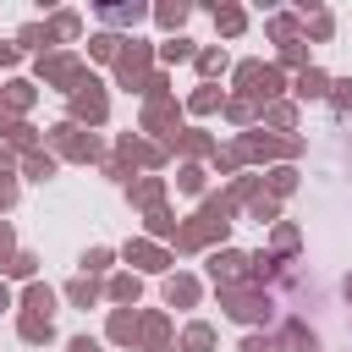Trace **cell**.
Returning <instances> with one entry per match:
<instances>
[{
	"label": "cell",
	"mask_w": 352,
	"mask_h": 352,
	"mask_svg": "<svg viewBox=\"0 0 352 352\" xmlns=\"http://www.w3.org/2000/svg\"><path fill=\"white\" fill-rule=\"evenodd\" d=\"M72 121H77V126H82V121H88V126H99V121H104V94H99V82H94V77L72 94Z\"/></svg>",
	"instance_id": "52a82bcc"
},
{
	"label": "cell",
	"mask_w": 352,
	"mask_h": 352,
	"mask_svg": "<svg viewBox=\"0 0 352 352\" xmlns=\"http://www.w3.org/2000/svg\"><path fill=\"white\" fill-rule=\"evenodd\" d=\"M0 132H6L16 148H28V154H33V126H28V121H16V116H0Z\"/></svg>",
	"instance_id": "ffe728a7"
},
{
	"label": "cell",
	"mask_w": 352,
	"mask_h": 352,
	"mask_svg": "<svg viewBox=\"0 0 352 352\" xmlns=\"http://www.w3.org/2000/svg\"><path fill=\"white\" fill-rule=\"evenodd\" d=\"M143 346H148V352H176V346H170V324H165V314H148V319H143Z\"/></svg>",
	"instance_id": "5bb4252c"
},
{
	"label": "cell",
	"mask_w": 352,
	"mask_h": 352,
	"mask_svg": "<svg viewBox=\"0 0 352 352\" xmlns=\"http://www.w3.org/2000/svg\"><path fill=\"white\" fill-rule=\"evenodd\" d=\"M214 104H220V94H214V88H198V94H192V110H198V116H209Z\"/></svg>",
	"instance_id": "ab89813d"
},
{
	"label": "cell",
	"mask_w": 352,
	"mask_h": 352,
	"mask_svg": "<svg viewBox=\"0 0 352 352\" xmlns=\"http://www.w3.org/2000/svg\"><path fill=\"white\" fill-rule=\"evenodd\" d=\"M16 330H22V341H33V346H44V341L55 336V324H50L44 314H22V324H16Z\"/></svg>",
	"instance_id": "e0dca14e"
},
{
	"label": "cell",
	"mask_w": 352,
	"mask_h": 352,
	"mask_svg": "<svg viewBox=\"0 0 352 352\" xmlns=\"http://www.w3.org/2000/svg\"><path fill=\"white\" fill-rule=\"evenodd\" d=\"M6 308H11V286L0 280V314H6Z\"/></svg>",
	"instance_id": "f907efd6"
},
{
	"label": "cell",
	"mask_w": 352,
	"mask_h": 352,
	"mask_svg": "<svg viewBox=\"0 0 352 352\" xmlns=\"http://www.w3.org/2000/svg\"><path fill=\"white\" fill-rule=\"evenodd\" d=\"M6 165H11V154H6V148H0V176H6Z\"/></svg>",
	"instance_id": "816d5d0a"
},
{
	"label": "cell",
	"mask_w": 352,
	"mask_h": 352,
	"mask_svg": "<svg viewBox=\"0 0 352 352\" xmlns=\"http://www.w3.org/2000/svg\"><path fill=\"white\" fill-rule=\"evenodd\" d=\"M264 121H270V126H280V132H286V126H292V121H297V110H292V104H270V110H264Z\"/></svg>",
	"instance_id": "d590c367"
},
{
	"label": "cell",
	"mask_w": 352,
	"mask_h": 352,
	"mask_svg": "<svg viewBox=\"0 0 352 352\" xmlns=\"http://www.w3.org/2000/svg\"><path fill=\"white\" fill-rule=\"evenodd\" d=\"M209 346H214V330H209V324H204V319H198V324H187V330H182V352H209Z\"/></svg>",
	"instance_id": "d6986e66"
},
{
	"label": "cell",
	"mask_w": 352,
	"mask_h": 352,
	"mask_svg": "<svg viewBox=\"0 0 352 352\" xmlns=\"http://www.w3.org/2000/svg\"><path fill=\"white\" fill-rule=\"evenodd\" d=\"M110 258H116L110 248H94V253H82V275H99V270H104Z\"/></svg>",
	"instance_id": "8d00e7d4"
},
{
	"label": "cell",
	"mask_w": 352,
	"mask_h": 352,
	"mask_svg": "<svg viewBox=\"0 0 352 352\" xmlns=\"http://www.w3.org/2000/svg\"><path fill=\"white\" fill-rule=\"evenodd\" d=\"M346 297H352V275H346Z\"/></svg>",
	"instance_id": "f5cc1de1"
},
{
	"label": "cell",
	"mask_w": 352,
	"mask_h": 352,
	"mask_svg": "<svg viewBox=\"0 0 352 352\" xmlns=\"http://www.w3.org/2000/svg\"><path fill=\"white\" fill-rule=\"evenodd\" d=\"M66 352H104V346H99V341H88V336H77V341H72Z\"/></svg>",
	"instance_id": "681fc988"
},
{
	"label": "cell",
	"mask_w": 352,
	"mask_h": 352,
	"mask_svg": "<svg viewBox=\"0 0 352 352\" xmlns=\"http://www.w3.org/2000/svg\"><path fill=\"white\" fill-rule=\"evenodd\" d=\"M253 110H258V99H248V94L226 104V116H231V121H253Z\"/></svg>",
	"instance_id": "e575fe53"
},
{
	"label": "cell",
	"mask_w": 352,
	"mask_h": 352,
	"mask_svg": "<svg viewBox=\"0 0 352 352\" xmlns=\"http://www.w3.org/2000/svg\"><path fill=\"white\" fill-rule=\"evenodd\" d=\"M275 248H280V253H297V231H292V226H275Z\"/></svg>",
	"instance_id": "b9f144b4"
},
{
	"label": "cell",
	"mask_w": 352,
	"mask_h": 352,
	"mask_svg": "<svg viewBox=\"0 0 352 352\" xmlns=\"http://www.w3.org/2000/svg\"><path fill=\"white\" fill-rule=\"evenodd\" d=\"M138 292H143L138 275H116V280H110V297H116V302H138Z\"/></svg>",
	"instance_id": "d4e9b609"
},
{
	"label": "cell",
	"mask_w": 352,
	"mask_h": 352,
	"mask_svg": "<svg viewBox=\"0 0 352 352\" xmlns=\"http://www.w3.org/2000/svg\"><path fill=\"white\" fill-rule=\"evenodd\" d=\"M242 352H275V341H270V336H248V341H242Z\"/></svg>",
	"instance_id": "bcb514c9"
},
{
	"label": "cell",
	"mask_w": 352,
	"mask_h": 352,
	"mask_svg": "<svg viewBox=\"0 0 352 352\" xmlns=\"http://www.w3.org/2000/svg\"><path fill=\"white\" fill-rule=\"evenodd\" d=\"M253 220H258V226L275 220V198H253Z\"/></svg>",
	"instance_id": "f6af8a7d"
},
{
	"label": "cell",
	"mask_w": 352,
	"mask_h": 352,
	"mask_svg": "<svg viewBox=\"0 0 352 352\" xmlns=\"http://www.w3.org/2000/svg\"><path fill=\"white\" fill-rule=\"evenodd\" d=\"M160 55H165V60H187V55H192V38H165Z\"/></svg>",
	"instance_id": "836d02e7"
},
{
	"label": "cell",
	"mask_w": 352,
	"mask_h": 352,
	"mask_svg": "<svg viewBox=\"0 0 352 352\" xmlns=\"http://www.w3.org/2000/svg\"><path fill=\"white\" fill-rule=\"evenodd\" d=\"M209 275H214L220 286H242V280L253 275V258H248V253H236V248H220V253L209 258Z\"/></svg>",
	"instance_id": "8992f818"
},
{
	"label": "cell",
	"mask_w": 352,
	"mask_h": 352,
	"mask_svg": "<svg viewBox=\"0 0 352 352\" xmlns=\"http://www.w3.org/2000/svg\"><path fill=\"white\" fill-rule=\"evenodd\" d=\"M116 82L121 88H148V44H121V55H116Z\"/></svg>",
	"instance_id": "3957f363"
},
{
	"label": "cell",
	"mask_w": 352,
	"mask_h": 352,
	"mask_svg": "<svg viewBox=\"0 0 352 352\" xmlns=\"http://www.w3.org/2000/svg\"><path fill=\"white\" fill-rule=\"evenodd\" d=\"M6 270H11V275H22V280H33V253H16Z\"/></svg>",
	"instance_id": "7bdbcfd3"
},
{
	"label": "cell",
	"mask_w": 352,
	"mask_h": 352,
	"mask_svg": "<svg viewBox=\"0 0 352 352\" xmlns=\"http://www.w3.org/2000/svg\"><path fill=\"white\" fill-rule=\"evenodd\" d=\"M126 264H138V270L160 275V270L170 264V253H165V248H154V242H126Z\"/></svg>",
	"instance_id": "30bf717a"
},
{
	"label": "cell",
	"mask_w": 352,
	"mask_h": 352,
	"mask_svg": "<svg viewBox=\"0 0 352 352\" xmlns=\"http://www.w3.org/2000/svg\"><path fill=\"white\" fill-rule=\"evenodd\" d=\"M220 308H226L236 324H264V319H270L264 286H220Z\"/></svg>",
	"instance_id": "6da1fadb"
},
{
	"label": "cell",
	"mask_w": 352,
	"mask_h": 352,
	"mask_svg": "<svg viewBox=\"0 0 352 352\" xmlns=\"http://www.w3.org/2000/svg\"><path fill=\"white\" fill-rule=\"evenodd\" d=\"M22 170H28V176H33V182H50V176H55V160H50V154H44V148H33V154H28V160H22Z\"/></svg>",
	"instance_id": "44dd1931"
},
{
	"label": "cell",
	"mask_w": 352,
	"mask_h": 352,
	"mask_svg": "<svg viewBox=\"0 0 352 352\" xmlns=\"http://www.w3.org/2000/svg\"><path fill=\"white\" fill-rule=\"evenodd\" d=\"M270 33H275V38H286V44H292V33H297V22H292V16H275V22H270Z\"/></svg>",
	"instance_id": "ee69618b"
},
{
	"label": "cell",
	"mask_w": 352,
	"mask_h": 352,
	"mask_svg": "<svg viewBox=\"0 0 352 352\" xmlns=\"http://www.w3.org/2000/svg\"><path fill=\"white\" fill-rule=\"evenodd\" d=\"M292 187H297V170H286V165L270 170V192H292Z\"/></svg>",
	"instance_id": "f35d334b"
},
{
	"label": "cell",
	"mask_w": 352,
	"mask_h": 352,
	"mask_svg": "<svg viewBox=\"0 0 352 352\" xmlns=\"http://www.w3.org/2000/svg\"><path fill=\"white\" fill-rule=\"evenodd\" d=\"M6 204H16V182H11V176H0V209H6Z\"/></svg>",
	"instance_id": "c3c4849f"
},
{
	"label": "cell",
	"mask_w": 352,
	"mask_h": 352,
	"mask_svg": "<svg viewBox=\"0 0 352 352\" xmlns=\"http://www.w3.org/2000/svg\"><path fill=\"white\" fill-rule=\"evenodd\" d=\"M143 132H160L165 143L176 138V104L170 99H148V110H143Z\"/></svg>",
	"instance_id": "ba28073f"
},
{
	"label": "cell",
	"mask_w": 352,
	"mask_h": 352,
	"mask_svg": "<svg viewBox=\"0 0 352 352\" xmlns=\"http://www.w3.org/2000/svg\"><path fill=\"white\" fill-rule=\"evenodd\" d=\"M148 231L154 236H176V220H170V209L160 204V209H148Z\"/></svg>",
	"instance_id": "f1b7e54d"
},
{
	"label": "cell",
	"mask_w": 352,
	"mask_h": 352,
	"mask_svg": "<svg viewBox=\"0 0 352 352\" xmlns=\"http://www.w3.org/2000/svg\"><path fill=\"white\" fill-rule=\"evenodd\" d=\"M138 336H143V319H138L132 308H116V314H110V341H116V346H132Z\"/></svg>",
	"instance_id": "8fae6325"
},
{
	"label": "cell",
	"mask_w": 352,
	"mask_h": 352,
	"mask_svg": "<svg viewBox=\"0 0 352 352\" xmlns=\"http://www.w3.org/2000/svg\"><path fill=\"white\" fill-rule=\"evenodd\" d=\"M11 258H16V253H11V226H0V270H6Z\"/></svg>",
	"instance_id": "7dc6e473"
},
{
	"label": "cell",
	"mask_w": 352,
	"mask_h": 352,
	"mask_svg": "<svg viewBox=\"0 0 352 352\" xmlns=\"http://www.w3.org/2000/svg\"><path fill=\"white\" fill-rule=\"evenodd\" d=\"M22 308H28V314H44V319H50V308H55V292H50L44 280H28V292H22Z\"/></svg>",
	"instance_id": "9a60e30c"
},
{
	"label": "cell",
	"mask_w": 352,
	"mask_h": 352,
	"mask_svg": "<svg viewBox=\"0 0 352 352\" xmlns=\"http://www.w3.org/2000/svg\"><path fill=\"white\" fill-rule=\"evenodd\" d=\"M154 16H160V28H182V22H187V6L176 0V6H160Z\"/></svg>",
	"instance_id": "1f68e13d"
},
{
	"label": "cell",
	"mask_w": 352,
	"mask_h": 352,
	"mask_svg": "<svg viewBox=\"0 0 352 352\" xmlns=\"http://www.w3.org/2000/svg\"><path fill=\"white\" fill-rule=\"evenodd\" d=\"M38 77L55 82V88H66V94H77V88L88 82L82 66H77V55H44V60H38Z\"/></svg>",
	"instance_id": "277c9868"
},
{
	"label": "cell",
	"mask_w": 352,
	"mask_h": 352,
	"mask_svg": "<svg viewBox=\"0 0 352 352\" xmlns=\"http://www.w3.org/2000/svg\"><path fill=\"white\" fill-rule=\"evenodd\" d=\"M192 60H198V72H204V77H220V72H226V55H220V50H198Z\"/></svg>",
	"instance_id": "83f0119b"
},
{
	"label": "cell",
	"mask_w": 352,
	"mask_h": 352,
	"mask_svg": "<svg viewBox=\"0 0 352 352\" xmlns=\"http://www.w3.org/2000/svg\"><path fill=\"white\" fill-rule=\"evenodd\" d=\"M236 82L248 88V99H275L280 94V72L275 66H258V60H242L236 66Z\"/></svg>",
	"instance_id": "5b68a950"
},
{
	"label": "cell",
	"mask_w": 352,
	"mask_h": 352,
	"mask_svg": "<svg viewBox=\"0 0 352 352\" xmlns=\"http://www.w3.org/2000/svg\"><path fill=\"white\" fill-rule=\"evenodd\" d=\"M33 104V82H6V110H28Z\"/></svg>",
	"instance_id": "cb8c5ba5"
},
{
	"label": "cell",
	"mask_w": 352,
	"mask_h": 352,
	"mask_svg": "<svg viewBox=\"0 0 352 352\" xmlns=\"http://www.w3.org/2000/svg\"><path fill=\"white\" fill-rule=\"evenodd\" d=\"M66 297H72V302H77V308H88V302H94V297H99V286H94V275H77V280H72V286H66Z\"/></svg>",
	"instance_id": "603a6c76"
},
{
	"label": "cell",
	"mask_w": 352,
	"mask_h": 352,
	"mask_svg": "<svg viewBox=\"0 0 352 352\" xmlns=\"http://www.w3.org/2000/svg\"><path fill=\"white\" fill-rule=\"evenodd\" d=\"M160 160H165L160 143H143V138H132V132L121 138V165H160Z\"/></svg>",
	"instance_id": "9c48e42d"
},
{
	"label": "cell",
	"mask_w": 352,
	"mask_h": 352,
	"mask_svg": "<svg viewBox=\"0 0 352 352\" xmlns=\"http://www.w3.org/2000/svg\"><path fill=\"white\" fill-rule=\"evenodd\" d=\"M44 28H50V38H77V16H72V11H60V16H50Z\"/></svg>",
	"instance_id": "4316f807"
},
{
	"label": "cell",
	"mask_w": 352,
	"mask_h": 352,
	"mask_svg": "<svg viewBox=\"0 0 352 352\" xmlns=\"http://www.w3.org/2000/svg\"><path fill=\"white\" fill-rule=\"evenodd\" d=\"M176 143H182L187 154H220V148H214V143H209L204 132H176V138H170V148H176Z\"/></svg>",
	"instance_id": "7402d4cb"
},
{
	"label": "cell",
	"mask_w": 352,
	"mask_h": 352,
	"mask_svg": "<svg viewBox=\"0 0 352 352\" xmlns=\"http://www.w3.org/2000/svg\"><path fill=\"white\" fill-rule=\"evenodd\" d=\"M16 38H22V44H50V28H38V22H28V28L16 33Z\"/></svg>",
	"instance_id": "60d3db41"
},
{
	"label": "cell",
	"mask_w": 352,
	"mask_h": 352,
	"mask_svg": "<svg viewBox=\"0 0 352 352\" xmlns=\"http://www.w3.org/2000/svg\"><path fill=\"white\" fill-rule=\"evenodd\" d=\"M99 16L121 28V22H138V16H143V6H99Z\"/></svg>",
	"instance_id": "484cf974"
},
{
	"label": "cell",
	"mask_w": 352,
	"mask_h": 352,
	"mask_svg": "<svg viewBox=\"0 0 352 352\" xmlns=\"http://www.w3.org/2000/svg\"><path fill=\"white\" fill-rule=\"evenodd\" d=\"M176 187H182V192H204V170H198V165H182V170H176Z\"/></svg>",
	"instance_id": "4dcf8cb0"
},
{
	"label": "cell",
	"mask_w": 352,
	"mask_h": 352,
	"mask_svg": "<svg viewBox=\"0 0 352 352\" xmlns=\"http://www.w3.org/2000/svg\"><path fill=\"white\" fill-rule=\"evenodd\" d=\"M160 198H165V182H160V176H143V182H132V204H143V209H160Z\"/></svg>",
	"instance_id": "2e32d148"
},
{
	"label": "cell",
	"mask_w": 352,
	"mask_h": 352,
	"mask_svg": "<svg viewBox=\"0 0 352 352\" xmlns=\"http://www.w3.org/2000/svg\"><path fill=\"white\" fill-rule=\"evenodd\" d=\"M275 352H319V341H314V330L286 324V336H280V346H275Z\"/></svg>",
	"instance_id": "ac0fdd59"
},
{
	"label": "cell",
	"mask_w": 352,
	"mask_h": 352,
	"mask_svg": "<svg viewBox=\"0 0 352 352\" xmlns=\"http://www.w3.org/2000/svg\"><path fill=\"white\" fill-rule=\"evenodd\" d=\"M50 148H55V154H66V160H99L94 132H82L77 121H55V126H50Z\"/></svg>",
	"instance_id": "7a4b0ae2"
},
{
	"label": "cell",
	"mask_w": 352,
	"mask_h": 352,
	"mask_svg": "<svg viewBox=\"0 0 352 352\" xmlns=\"http://www.w3.org/2000/svg\"><path fill=\"white\" fill-rule=\"evenodd\" d=\"M88 55H99V60H110V55H121V38H116V33H99V38L88 44Z\"/></svg>",
	"instance_id": "f546056e"
},
{
	"label": "cell",
	"mask_w": 352,
	"mask_h": 352,
	"mask_svg": "<svg viewBox=\"0 0 352 352\" xmlns=\"http://www.w3.org/2000/svg\"><path fill=\"white\" fill-rule=\"evenodd\" d=\"M165 302H170V308H192V302H198V280H192V275H170V280H165Z\"/></svg>",
	"instance_id": "4fadbf2b"
},
{
	"label": "cell",
	"mask_w": 352,
	"mask_h": 352,
	"mask_svg": "<svg viewBox=\"0 0 352 352\" xmlns=\"http://www.w3.org/2000/svg\"><path fill=\"white\" fill-rule=\"evenodd\" d=\"M297 99H330V77L319 66H302L297 72Z\"/></svg>",
	"instance_id": "7c38bea8"
},
{
	"label": "cell",
	"mask_w": 352,
	"mask_h": 352,
	"mask_svg": "<svg viewBox=\"0 0 352 352\" xmlns=\"http://www.w3.org/2000/svg\"><path fill=\"white\" fill-rule=\"evenodd\" d=\"M330 104H336V110H352V77L330 82Z\"/></svg>",
	"instance_id": "74e56055"
},
{
	"label": "cell",
	"mask_w": 352,
	"mask_h": 352,
	"mask_svg": "<svg viewBox=\"0 0 352 352\" xmlns=\"http://www.w3.org/2000/svg\"><path fill=\"white\" fill-rule=\"evenodd\" d=\"M214 22H220V33H242V22H248V16H242L236 6H226V11H214Z\"/></svg>",
	"instance_id": "d6a6232c"
}]
</instances>
